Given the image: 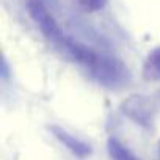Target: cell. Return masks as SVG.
I'll use <instances>...</instances> for the list:
<instances>
[{"mask_svg":"<svg viewBox=\"0 0 160 160\" xmlns=\"http://www.w3.org/2000/svg\"><path fill=\"white\" fill-rule=\"evenodd\" d=\"M87 68L91 71V75L99 83H104L107 87H118L127 77V69L118 60L102 57L98 53L87 64Z\"/></svg>","mask_w":160,"mask_h":160,"instance_id":"1","label":"cell"},{"mask_svg":"<svg viewBox=\"0 0 160 160\" xmlns=\"http://www.w3.org/2000/svg\"><path fill=\"white\" fill-rule=\"evenodd\" d=\"M28 11H30V16L33 18V21L41 28V32L46 35V38L50 39L52 42L61 46V42L64 41V35L61 33L57 21L53 19V16L49 13V10L44 7L41 0H30Z\"/></svg>","mask_w":160,"mask_h":160,"instance_id":"2","label":"cell"},{"mask_svg":"<svg viewBox=\"0 0 160 160\" xmlns=\"http://www.w3.org/2000/svg\"><path fill=\"white\" fill-rule=\"evenodd\" d=\"M50 132L55 135V138L63 143L75 157L78 158H87L91 155L93 149L88 143H85L83 140H80L77 137H74L72 133H69L68 130H64L63 127H58V126H50Z\"/></svg>","mask_w":160,"mask_h":160,"instance_id":"3","label":"cell"},{"mask_svg":"<svg viewBox=\"0 0 160 160\" xmlns=\"http://www.w3.org/2000/svg\"><path fill=\"white\" fill-rule=\"evenodd\" d=\"M124 110L129 116L141 124H146L151 118V108L143 101V98H132L127 104H124Z\"/></svg>","mask_w":160,"mask_h":160,"instance_id":"4","label":"cell"},{"mask_svg":"<svg viewBox=\"0 0 160 160\" xmlns=\"http://www.w3.org/2000/svg\"><path fill=\"white\" fill-rule=\"evenodd\" d=\"M143 77L148 82H158L160 80V46L155 47L144 60Z\"/></svg>","mask_w":160,"mask_h":160,"instance_id":"5","label":"cell"},{"mask_svg":"<svg viewBox=\"0 0 160 160\" xmlns=\"http://www.w3.org/2000/svg\"><path fill=\"white\" fill-rule=\"evenodd\" d=\"M107 149H108V154H110L112 160H140L129 148H126L121 141H118L113 137L108 138Z\"/></svg>","mask_w":160,"mask_h":160,"instance_id":"6","label":"cell"},{"mask_svg":"<svg viewBox=\"0 0 160 160\" xmlns=\"http://www.w3.org/2000/svg\"><path fill=\"white\" fill-rule=\"evenodd\" d=\"M77 3L80 8H83L85 11H98V10H102L107 3V0H77Z\"/></svg>","mask_w":160,"mask_h":160,"instance_id":"7","label":"cell"},{"mask_svg":"<svg viewBox=\"0 0 160 160\" xmlns=\"http://www.w3.org/2000/svg\"><path fill=\"white\" fill-rule=\"evenodd\" d=\"M158 154H160V141H158Z\"/></svg>","mask_w":160,"mask_h":160,"instance_id":"8","label":"cell"}]
</instances>
